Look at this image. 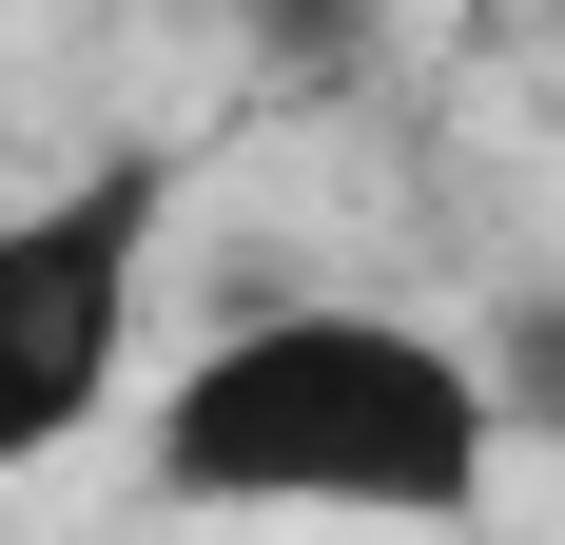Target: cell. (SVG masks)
I'll list each match as a JSON object with an SVG mask.
<instances>
[{
  "label": "cell",
  "mask_w": 565,
  "mask_h": 545,
  "mask_svg": "<svg viewBox=\"0 0 565 545\" xmlns=\"http://www.w3.org/2000/svg\"><path fill=\"white\" fill-rule=\"evenodd\" d=\"M508 468V371L429 312H234L157 389L175 506H371V526H468Z\"/></svg>",
  "instance_id": "6da1fadb"
},
{
  "label": "cell",
  "mask_w": 565,
  "mask_h": 545,
  "mask_svg": "<svg viewBox=\"0 0 565 545\" xmlns=\"http://www.w3.org/2000/svg\"><path fill=\"white\" fill-rule=\"evenodd\" d=\"M157 215H175V157H98L0 215V468L78 448L137 389V292H157Z\"/></svg>",
  "instance_id": "7a4b0ae2"
}]
</instances>
